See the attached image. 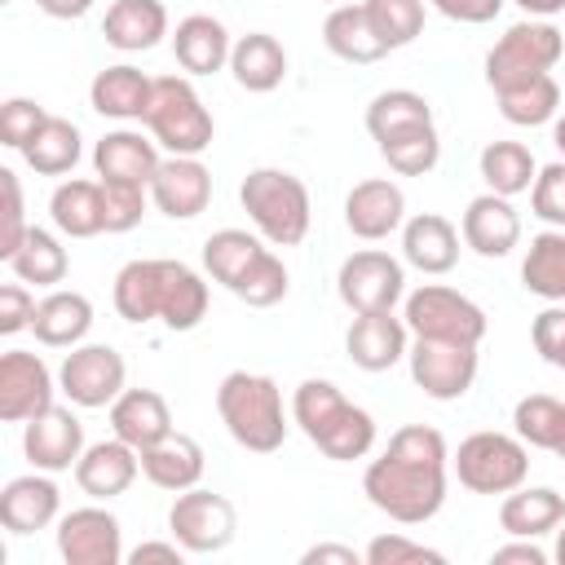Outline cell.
Listing matches in <instances>:
<instances>
[{
	"label": "cell",
	"instance_id": "obj_1",
	"mask_svg": "<svg viewBox=\"0 0 565 565\" xmlns=\"http://www.w3.org/2000/svg\"><path fill=\"white\" fill-rule=\"evenodd\" d=\"M446 437L428 424H406L388 437L384 455L366 463L362 494L397 525H424L446 503Z\"/></svg>",
	"mask_w": 565,
	"mask_h": 565
},
{
	"label": "cell",
	"instance_id": "obj_2",
	"mask_svg": "<svg viewBox=\"0 0 565 565\" xmlns=\"http://www.w3.org/2000/svg\"><path fill=\"white\" fill-rule=\"evenodd\" d=\"M115 313L132 327L159 318L168 331H194L207 318V282L185 260H128L115 274Z\"/></svg>",
	"mask_w": 565,
	"mask_h": 565
},
{
	"label": "cell",
	"instance_id": "obj_3",
	"mask_svg": "<svg viewBox=\"0 0 565 565\" xmlns=\"http://www.w3.org/2000/svg\"><path fill=\"white\" fill-rule=\"evenodd\" d=\"M291 419L335 463H353V459L371 455V446H375L371 411L353 406L331 380H318V375L300 380V388L291 397Z\"/></svg>",
	"mask_w": 565,
	"mask_h": 565
},
{
	"label": "cell",
	"instance_id": "obj_4",
	"mask_svg": "<svg viewBox=\"0 0 565 565\" xmlns=\"http://www.w3.org/2000/svg\"><path fill=\"white\" fill-rule=\"evenodd\" d=\"M216 415L225 433L252 455H274L287 441L282 388L260 371H230L216 388Z\"/></svg>",
	"mask_w": 565,
	"mask_h": 565
},
{
	"label": "cell",
	"instance_id": "obj_5",
	"mask_svg": "<svg viewBox=\"0 0 565 565\" xmlns=\"http://www.w3.org/2000/svg\"><path fill=\"white\" fill-rule=\"evenodd\" d=\"M238 203L252 216L256 234L274 247H296L309 234V190L287 168H252L238 185Z\"/></svg>",
	"mask_w": 565,
	"mask_h": 565
},
{
	"label": "cell",
	"instance_id": "obj_6",
	"mask_svg": "<svg viewBox=\"0 0 565 565\" xmlns=\"http://www.w3.org/2000/svg\"><path fill=\"white\" fill-rule=\"evenodd\" d=\"M141 124L150 128V137L168 154H203L212 146V132H216L203 97L194 93V84L185 75H159L154 79V97H150V110Z\"/></svg>",
	"mask_w": 565,
	"mask_h": 565
},
{
	"label": "cell",
	"instance_id": "obj_7",
	"mask_svg": "<svg viewBox=\"0 0 565 565\" xmlns=\"http://www.w3.org/2000/svg\"><path fill=\"white\" fill-rule=\"evenodd\" d=\"M455 477L472 494H508L530 477V446L512 433H472L455 450Z\"/></svg>",
	"mask_w": 565,
	"mask_h": 565
},
{
	"label": "cell",
	"instance_id": "obj_8",
	"mask_svg": "<svg viewBox=\"0 0 565 565\" xmlns=\"http://www.w3.org/2000/svg\"><path fill=\"white\" fill-rule=\"evenodd\" d=\"M411 335L419 340H450V344H481L486 340V309L477 300H468L463 291L455 287H441V282H424L419 291L406 296V309H402Z\"/></svg>",
	"mask_w": 565,
	"mask_h": 565
},
{
	"label": "cell",
	"instance_id": "obj_9",
	"mask_svg": "<svg viewBox=\"0 0 565 565\" xmlns=\"http://www.w3.org/2000/svg\"><path fill=\"white\" fill-rule=\"evenodd\" d=\"M565 53V35L547 22V18H525L516 26H508L494 49L486 53V84L503 88L530 75H547Z\"/></svg>",
	"mask_w": 565,
	"mask_h": 565
},
{
	"label": "cell",
	"instance_id": "obj_10",
	"mask_svg": "<svg viewBox=\"0 0 565 565\" xmlns=\"http://www.w3.org/2000/svg\"><path fill=\"white\" fill-rule=\"evenodd\" d=\"M168 530L172 539L190 552V556H207V552H225L238 534V512L225 494L216 490H181L168 508Z\"/></svg>",
	"mask_w": 565,
	"mask_h": 565
},
{
	"label": "cell",
	"instance_id": "obj_11",
	"mask_svg": "<svg viewBox=\"0 0 565 565\" xmlns=\"http://www.w3.org/2000/svg\"><path fill=\"white\" fill-rule=\"evenodd\" d=\"M335 291H340L344 309L380 313V309H393L406 296V269H402L397 256H388L380 247H366V252H353V256L340 260Z\"/></svg>",
	"mask_w": 565,
	"mask_h": 565
},
{
	"label": "cell",
	"instance_id": "obj_12",
	"mask_svg": "<svg viewBox=\"0 0 565 565\" xmlns=\"http://www.w3.org/2000/svg\"><path fill=\"white\" fill-rule=\"evenodd\" d=\"M124 380H128V366L110 344H75L57 366V388L66 393L71 406H84V411L110 406L124 393Z\"/></svg>",
	"mask_w": 565,
	"mask_h": 565
},
{
	"label": "cell",
	"instance_id": "obj_13",
	"mask_svg": "<svg viewBox=\"0 0 565 565\" xmlns=\"http://www.w3.org/2000/svg\"><path fill=\"white\" fill-rule=\"evenodd\" d=\"M411 380L433 402H459L477 380V344H450V340H419L406 349Z\"/></svg>",
	"mask_w": 565,
	"mask_h": 565
},
{
	"label": "cell",
	"instance_id": "obj_14",
	"mask_svg": "<svg viewBox=\"0 0 565 565\" xmlns=\"http://www.w3.org/2000/svg\"><path fill=\"white\" fill-rule=\"evenodd\" d=\"M57 552L66 565H119L124 561V530L110 508H75L57 521Z\"/></svg>",
	"mask_w": 565,
	"mask_h": 565
},
{
	"label": "cell",
	"instance_id": "obj_15",
	"mask_svg": "<svg viewBox=\"0 0 565 565\" xmlns=\"http://www.w3.org/2000/svg\"><path fill=\"white\" fill-rule=\"evenodd\" d=\"M53 371L44 366L40 353L9 349L0 358V419L4 424H26L53 406Z\"/></svg>",
	"mask_w": 565,
	"mask_h": 565
},
{
	"label": "cell",
	"instance_id": "obj_16",
	"mask_svg": "<svg viewBox=\"0 0 565 565\" xmlns=\"http://www.w3.org/2000/svg\"><path fill=\"white\" fill-rule=\"evenodd\" d=\"M22 455L40 472H66L84 455V424L71 406H49L44 415L22 424Z\"/></svg>",
	"mask_w": 565,
	"mask_h": 565
},
{
	"label": "cell",
	"instance_id": "obj_17",
	"mask_svg": "<svg viewBox=\"0 0 565 565\" xmlns=\"http://www.w3.org/2000/svg\"><path fill=\"white\" fill-rule=\"evenodd\" d=\"M212 199V172L199 154H168L150 177V203L172 221H194Z\"/></svg>",
	"mask_w": 565,
	"mask_h": 565
},
{
	"label": "cell",
	"instance_id": "obj_18",
	"mask_svg": "<svg viewBox=\"0 0 565 565\" xmlns=\"http://www.w3.org/2000/svg\"><path fill=\"white\" fill-rule=\"evenodd\" d=\"M344 225H349V234H358L366 243H380L393 230H402L406 225V194H402V185L388 181V177L358 181L344 194Z\"/></svg>",
	"mask_w": 565,
	"mask_h": 565
},
{
	"label": "cell",
	"instance_id": "obj_19",
	"mask_svg": "<svg viewBox=\"0 0 565 565\" xmlns=\"http://www.w3.org/2000/svg\"><path fill=\"white\" fill-rule=\"evenodd\" d=\"M159 163H163L159 141L141 137L132 128H115L93 146L97 181H110V185H146L150 190V177L159 172Z\"/></svg>",
	"mask_w": 565,
	"mask_h": 565
},
{
	"label": "cell",
	"instance_id": "obj_20",
	"mask_svg": "<svg viewBox=\"0 0 565 565\" xmlns=\"http://www.w3.org/2000/svg\"><path fill=\"white\" fill-rule=\"evenodd\" d=\"M459 234H463V243H468L477 256H486V260H503V256L521 243V216H516L512 199L486 190V194H477V199L463 207Z\"/></svg>",
	"mask_w": 565,
	"mask_h": 565
},
{
	"label": "cell",
	"instance_id": "obj_21",
	"mask_svg": "<svg viewBox=\"0 0 565 565\" xmlns=\"http://www.w3.org/2000/svg\"><path fill=\"white\" fill-rule=\"evenodd\" d=\"M406 318H393V309H380V313H353L349 331H344V349H349V362L362 366V371H388L406 358Z\"/></svg>",
	"mask_w": 565,
	"mask_h": 565
},
{
	"label": "cell",
	"instance_id": "obj_22",
	"mask_svg": "<svg viewBox=\"0 0 565 565\" xmlns=\"http://www.w3.org/2000/svg\"><path fill=\"white\" fill-rule=\"evenodd\" d=\"M137 472H141V450H132L128 441L110 437V441L84 446V455H79V463H75V486H79L88 499L110 503V499H119V494L137 481Z\"/></svg>",
	"mask_w": 565,
	"mask_h": 565
},
{
	"label": "cell",
	"instance_id": "obj_23",
	"mask_svg": "<svg viewBox=\"0 0 565 565\" xmlns=\"http://www.w3.org/2000/svg\"><path fill=\"white\" fill-rule=\"evenodd\" d=\"M57 508H62V490L53 486L49 472H26V477H13L4 490H0V525L9 534H35V530H49L57 521Z\"/></svg>",
	"mask_w": 565,
	"mask_h": 565
},
{
	"label": "cell",
	"instance_id": "obj_24",
	"mask_svg": "<svg viewBox=\"0 0 565 565\" xmlns=\"http://www.w3.org/2000/svg\"><path fill=\"white\" fill-rule=\"evenodd\" d=\"M172 53L181 62L185 75H216L230 66V53H234V40L225 31L221 18L212 13H190L177 22L172 31Z\"/></svg>",
	"mask_w": 565,
	"mask_h": 565
},
{
	"label": "cell",
	"instance_id": "obj_25",
	"mask_svg": "<svg viewBox=\"0 0 565 565\" xmlns=\"http://www.w3.org/2000/svg\"><path fill=\"white\" fill-rule=\"evenodd\" d=\"M110 433L132 450H146L172 433V411L154 388H124L110 402Z\"/></svg>",
	"mask_w": 565,
	"mask_h": 565
},
{
	"label": "cell",
	"instance_id": "obj_26",
	"mask_svg": "<svg viewBox=\"0 0 565 565\" xmlns=\"http://www.w3.org/2000/svg\"><path fill=\"white\" fill-rule=\"evenodd\" d=\"M402 256L419 274H450L455 260H459V230L446 216H437V212L406 216V225H402Z\"/></svg>",
	"mask_w": 565,
	"mask_h": 565
},
{
	"label": "cell",
	"instance_id": "obj_27",
	"mask_svg": "<svg viewBox=\"0 0 565 565\" xmlns=\"http://www.w3.org/2000/svg\"><path fill=\"white\" fill-rule=\"evenodd\" d=\"M565 521V494L552 486H516L499 503V525L512 539H543Z\"/></svg>",
	"mask_w": 565,
	"mask_h": 565
},
{
	"label": "cell",
	"instance_id": "obj_28",
	"mask_svg": "<svg viewBox=\"0 0 565 565\" xmlns=\"http://www.w3.org/2000/svg\"><path fill=\"white\" fill-rule=\"evenodd\" d=\"M150 97H154V79L141 75V71L128 66V62L97 71L93 84H88V102H93V110L106 115V119H146Z\"/></svg>",
	"mask_w": 565,
	"mask_h": 565
},
{
	"label": "cell",
	"instance_id": "obj_29",
	"mask_svg": "<svg viewBox=\"0 0 565 565\" xmlns=\"http://www.w3.org/2000/svg\"><path fill=\"white\" fill-rule=\"evenodd\" d=\"M141 472H146L150 486H159L168 494H181V490L199 486V477H203V446L172 428L163 441L141 450Z\"/></svg>",
	"mask_w": 565,
	"mask_h": 565
},
{
	"label": "cell",
	"instance_id": "obj_30",
	"mask_svg": "<svg viewBox=\"0 0 565 565\" xmlns=\"http://www.w3.org/2000/svg\"><path fill=\"white\" fill-rule=\"evenodd\" d=\"M102 35L119 53H146L168 35V9L163 0H115L106 9Z\"/></svg>",
	"mask_w": 565,
	"mask_h": 565
},
{
	"label": "cell",
	"instance_id": "obj_31",
	"mask_svg": "<svg viewBox=\"0 0 565 565\" xmlns=\"http://www.w3.org/2000/svg\"><path fill=\"white\" fill-rule=\"evenodd\" d=\"M322 44L340 57V62H353V66H371L380 62L388 49L384 40L375 35L371 18H366V4L362 0H349V4H335L322 22Z\"/></svg>",
	"mask_w": 565,
	"mask_h": 565
},
{
	"label": "cell",
	"instance_id": "obj_32",
	"mask_svg": "<svg viewBox=\"0 0 565 565\" xmlns=\"http://www.w3.org/2000/svg\"><path fill=\"white\" fill-rule=\"evenodd\" d=\"M230 75L247 93H274L287 79V49L269 31H247V35L234 40Z\"/></svg>",
	"mask_w": 565,
	"mask_h": 565
},
{
	"label": "cell",
	"instance_id": "obj_33",
	"mask_svg": "<svg viewBox=\"0 0 565 565\" xmlns=\"http://www.w3.org/2000/svg\"><path fill=\"white\" fill-rule=\"evenodd\" d=\"M88 327H93V300L84 291H62V287L49 291L35 305V322H31L35 340L49 344V349H75V344H84Z\"/></svg>",
	"mask_w": 565,
	"mask_h": 565
},
{
	"label": "cell",
	"instance_id": "obj_34",
	"mask_svg": "<svg viewBox=\"0 0 565 565\" xmlns=\"http://www.w3.org/2000/svg\"><path fill=\"white\" fill-rule=\"evenodd\" d=\"M49 216H53V225L66 238L106 234V194H102V181H84V177L62 181L53 190V199H49Z\"/></svg>",
	"mask_w": 565,
	"mask_h": 565
},
{
	"label": "cell",
	"instance_id": "obj_35",
	"mask_svg": "<svg viewBox=\"0 0 565 565\" xmlns=\"http://www.w3.org/2000/svg\"><path fill=\"white\" fill-rule=\"evenodd\" d=\"M499 97V115L516 128H539V124H552L556 110H561V88L547 75H530V79H516V84H503L494 88Z\"/></svg>",
	"mask_w": 565,
	"mask_h": 565
},
{
	"label": "cell",
	"instance_id": "obj_36",
	"mask_svg": "<svg viewBox=\"0 0 565 565\" xmlns=\"http://www.w3.org/2000/svg\"><path fill=\"white\" fill-rule=\"evenodd\" d=\"M424 124H433V106L415 88H384L366 106V132L375 137V146L393 141V137H402L411 128H424Z\"/></svg>",
	"mask_w": 565,
	"mask_h": 565
},
{
	"label": "cell",
	"instance_id": "obj_37",
	"mask_svg": "<svg viewBox=\"0 0 565 565\" xmlns=\"http://www.w3.org/2000/svg\"><path fill=\"white\" fill-rule=\"evenodd\" d=\"M79 154H84L79 128H75L71 119H62V115H49V119L40 124V132L22 146L26 168L40 172V177H66V172L79 163Z\"/></svg>",
	"mask_w": 565,
	"mask_h": 565
},
{
	"label": "cell",
	"instance_id": "obj_38",
	"mask_svg": "<svg viewBox=\"0 0 565 565\" xmlns=\"http://www.w3.org/2000/svg\"><path fill=\"white\" fill-rule=\"evenodd\" d=\"M4 265L13 269V278L35 282V287H57V282L66 278V269H71L66 247H62L49 230H40V225H31V230L22 234V243L13 247V256H9Z\"/></svg>",
	"mask_w": 565,
	"mask_h": 565
},
{
	"label": "cell",
	"instance_id": "obj_39",
	"mask_svg": "<svg viewBox=\"0 0 565 565\" xmlns=\"http://www.w3.org/2000/svg\"><path fill=\"white\" fill-rule=\"evenodd\" d=\"M521 282L530 296L565 300V230H543L530 238V252L521 260Z\"/></svg>",
	"mask_w": 565,
	"mask_h": 565
},
{
	"label": "cell",
	"instance_id": "obj_40",
	"mask_svg": "<svg viewBox=\"0 0 565 565\" xmlns=\"http://www.w3.org/2000/svg\"><path fill=\"white\" fill-rule=\"evenodd\" d=\"M512 428L525 446L552 450L556 459H565V402L552 393H530L516 402L512 411Z\"/></svg>",
	"mask_w": 565,
	"mask_h": 565
},
{
	"label": "cell",
	"instance_id": "obj_41",
	"mask_svg": "<svg viewBox=\"0 0 565 565\" xmlns=\"http://www.w3.org/2000/svg\"><path fill=\"white\" fill-rule=\"evenodd\" d=\"M477 168H481V181H486L494 194H503V199L525 194V190L534 185V177H539V163H534L530 146H521V141H490V146L481 150Z\"/></svg>",
	"mask_w": 565,
	"mask_h": 565
},
{
	"label": "cell",
	"instance_id": "obj_42",
	"mask_svg": "<svg viewBox=\"0 0 565 565\" xmlns=\"http://www.w3.org/2000/svg\"><path fill=\"white\" fill-rule=\"evenodd\" d=\"M260 252H265V243H260L256 234H247V230H216V234H207V243H203V269H207L225 291H234L238 278L256 265Z\"/></svg>",
	"mask_w": 565,
	"mask_h": 565
},
{
	"label": "cell",
	"instance_id": "obj_43",
	"mask_svg": "<svg viewBox=\"0 0 565 565\" xmlns=\"http://www.w3.org/2000/svg\"><path fill=\"white\" fill-rule=\"evenodd\" d=\"M380 154L384 163L397 172V177H424L437 168L441 159V137H437V124H424V128H411L393 141H380Z\"/></svg>",
	"mask_w": 565,
	"mask_h": 565
},
{
	"label": "cell",
	"instance_id": "obj_44",
	"mask_svg": "<svg viewBox=\"0 0 565 565\" xmlns=\"http://www.w3.org/2000/svg\"><path fill=\"white\" fill-rule=\"evenodd\" d=\"M362 4L388 53L415 44V35L424 31V0H362Z\"/></svg>",
	"mask_w": 565,
	"mask_h": 565
},
{
	"label": "cell",
	"instance_id": "obj_45",
	"mask_svg": "<svg viewBox=\"0 0 565 565\" xmlns=\"http://www.w3.org/2000/svg\"><path fill=\"white\" fill-rule=\"evenodd\" d=\"M287 287H291V278H287V265L265 247L260 256H256V265L238 278V287H234V296L243 300V305H252V309H269V305H278L282 296H287Z\"/></svg>",
	"mask_w": 565,
	"mask_h": 565
},
{
	"label": "cell",
	"instance_id": "obj_46",
	"mask_svg": "<svg viewBox=\"0 0 565 565\" xmlns=\"http://www.w3.org/2000/svg\"><path fill=\"white\" fill-rule=\"evenodd\" d=\"M366 565H446V556L437 547H424L406 534H375L362 552Z\"/></svg>",
	"mask_w": 565,
	"mask_h": 565
},
{
	"label": "cell",
	"instance_id": "obj_47",
	"mask_svg": "<svg viewBox=\"0 0 565 565\" xmlns=\"http://www.w3.org/2000/svg\"><path fill=\"white\" fill-rule=\"evenodd\" d=\"M530 207L539 221H547L552 230H565V159L539 168L534 185H530Z\"/></svg>",
	"mask_w": 565,
	"mask_h": 565
},
{
	"label": "cell",
	"instance_id": "obj_48",
	"mask_svg": "<svg viewBox=\"0 0 565 565\" xmlns=\"http://www.w3.org/2000/svg\"><path fill=\"white\" fill-rule=\"evenodd\" d=\"M44 119H49V110H44L40 102H31V97H9V102L0 106V146L22 150V146L40 132Z\"/></svg>",
	"mask_w": 565,
	"mask_h": 565
},
{
	"label": "cell",
	"instance_id": "obj_49",
	"mask_svg": "<svg viewBox=\"0 0 565 565\" xmlns=\"http://www.w3.org/2000/svg\"><path fill=\"white\" fill-rule=\"evenodd\" d=\"M102 194H106V234H128V230L141 225L146 199H150L146 185H110V181H102Z\"/></svg>",
	"mask_w": 565,
	"mask_h": 565
},
{
	"label": "cell",
	"instance_id": "obj_50",
	"mask_svg": "<svg viewBox=\"0 0 565 565\" xmlns=\"http://www.w3.org/2000/svg\"><path fill=\"white\" fill-rule=\"evenodd\" d=\"M0 194H4V225H0V260L13 256V247L22 243L26 225V203H22V181L13 168H0Z\"/></svg>",
	"mask_w": 565,
	"mask_h": 565
},
{
	"label": "cell",
	"instance_id": "obj_51",
	"mask_svg": "<svg viewBox=\"0 0 565 565\" xmlns=\"http://www.w3.org/2000/svg\"><path fill=\"white\" fill-rule=\"evenodd\" d=\"M530 340L539 349V358L556 371H565V309H543L534 322H530Z\"/></svg>",
	"mask_w": 565,
	"mask_h": 565
},
{
	"label": "cell",
	"instance_id": "obj_52",
	"mask_svg": "<svg viewBox=\"0 0 565 565\" xmlns=\"http://www.w3.org/2000/svg\"><path fill=\"white\" fill-rule=\"evenodd\" d=\"M31 322H35V296L22 287V278L4 282L0 287V335H18Z\"/></svg>",
	"mask_w": 565,
	"mask_h": 565
},
{
	"label": "cell",
	"instance_id": "obj_53",
	"mask_svg": "<svg viewBox=\"0 0 565 565\" xmlns=\"http://www.w3.org/2000/svg\"><path fill=\"white\" fill-rule=\"evenodd\" d=\"M441 18L450 22H463V26H481V22H494L503 0H428Z\"/></svg>",
	"mask_w": 565,
	"mask_h": 565
},
{
	"label": "cell",
	"instance_id": "obj_54",
	"mask_svg": "<svg viewBox=\"0 0 565 565\" xmlns=\"http://www.w3.org/2000/svg\"><path fill=\"white\" fill-rule=\"evenodd\" d=\"M490 565H547V552L534 539H512L490 552Z\"/></svg>",
	"mask_w": 565,
	"mask_h": 565
},
{
	"label": "cell",
	"instance_id": "obj_55",
	"mask_svg": "<svg viewBox=\"0 0 565 565\" xmlns=\"http://www.w3.org/2000/svg\"><path fill=\"white\" fill-rule=\"evenodd\" d=\"M128 561L132 565H150V561H159V565H181L185 561V547L172 539V543H163V539H150V543H137L132 552H128Z\"/></svg>",
	"mask_w": 565,
	"mask_h": 565
},
{
	"label": "cell",
	"instance_id": "obj_56",
	"mask_svg": "<svg viewBox=\"0 0 565 565\" xmlns=\"http://www.w3.org/2000/svg\"><path fill=\"white\" fill-rule=\"evenodd\" d=\"M327 561H335V565H358L362 552H353V547H344V543H313V547L300 556V565H327Z\"/></svg>",
	"mask_w": 565,
	"mask_h": 565
},
{
	"label": "cell",
	"instance_id": "obj_57",
	"mask_svg": "<svg viewBox=\"0 0 565 565\" xmlns=\"http://www.w3.org/2000/svg\"><path fill=\"white\" fill-rule=\"evenodd\" d=\"M49 18H57V22H75V18H84L88 9H93V0H35Z\"/></svg>",
	"mask_w": 565,
	"mask_h": 565
},
{
	"label": "cell",
	"instance_id": "obj_58",
	"mask_svg": "<svg viewBox=\"0 0 565 565\" xmlns=\"http://www.w3.org/2000/svg\"><path fill=\"white\" fill-rule=\"evenodd\" d=\"M512 4H521L530 18H552V13L565 9V0H512Z\"/></svg>",
	"mask_w": 565,
	"mask_h": 565
},
{
	"label": "cell",
	"instance_id": "obj_59",
	"mask_svg": "<svg viewBox=\"0 0 565 565\" xmlns=\"http://www.w3.org/2000/svg\"><path fill=\"white\" fill-rule=\"evenodd\" d=\"M552 141H556V150L565 154V110L556 115V128H552Z\"/></svg>",
	"mask_w": 565,
	"mask_h": 565
},
{
	"label": "cell",
	"instance_id": "obj_60",
	"mask_svg": "<svg viewBox=\"0 0 565 565\" xmlns=\"http://www.w3.org/2000/svg\"><path fill=\"white\" fill-rule=\"evenodd\" d=\"M552 556H556V561H561V565H565V521H561V525H556V552H552Z\"/></svg>",
	"mask_w": 565,
	"mask_h": 565
},
{
	"label": "cell",
	"instance_id": "obj_61",
	"mask_svg": "<svg viewBox=\"0 0 565 565\" xmlns=\"http://www.w3.org/2000/svg\"><path fill=\"white\" fill-rule=\"evenodd\" d=\"M331 4H349V0H331Z\"/></svg>",
	"mask_w": 565,
	"mask_h": 565
}]
</instances>
